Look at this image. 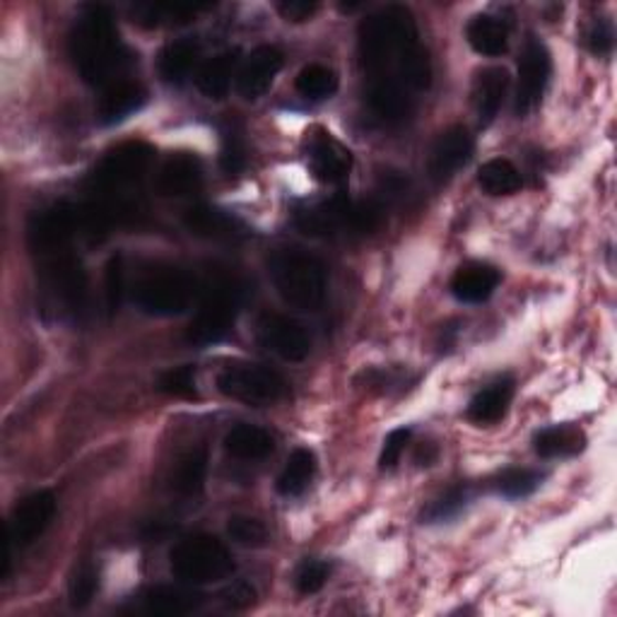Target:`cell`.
Masks as SVG:
<instances>
[{
  "instance_id": "cell-1",
  "label": "cell",
  "mask_w": 617,
  "mask_h": 617,
  "mask_svg": "<svg viewBox=\"0 0 617 617\" xmlns=\"http://www.w3.org/2000/svg\"><path fill=\"white\" fill-rule=\"evenodd\" d=\"M71 56L87 85L107 89L126 81L134 63L128 49L118 42L111 12L104 6H87L71 34Z\"/></svg>"
},
{
  "instance_id": "cell-2",
  "label": "cell",
  "mask_w": 617,
  "mask_h": 617,
  "mask_svg": "<svg viewBox=\"0 0 617 617\" xmlns=\"http://www.w3.org/2000/svg\"><path fill=\"white\" fill-rule=\"evenodd\" d=\"M244 301V285L230 273H210L199 287V311L189 326V343L213 345L225 340Z\"/></svg>"
},
{
  "instance_id": "cell-3",
  "label": "cell",
  "mask_w": 617,
  "mask_h": 617,
  "mask_svg": "<svg viewBox=\"0 0 617 617\" xmlns=\"http://www.w3.org/2000/svg\"><path fill=\"white\" fill-rule=\"evenodd\" d=\"M270 280L285 305L317 311L326 299V266L301 248H280L268 260Z\"/></svg>"
},
{
  "instance_id": "cell-4",
  "label": "cell",
  "mask_w": 617,
  "mask_h": 617,
  "mask_svg": "<svg viewBox=\"0 0 617 617\" xmlns=\"http://www.w3.org/2000/svg\"><path fill=\"white\" fill-rule=\"evenodd\" d=\"M136 305L150 317H177L199 297L193 275L177 266H157L136 283Z\"/></svg>"
},
{
  "instance_id": "cell-5",
  "label": "cell",
  "mask_w": 617,
  "mask_h": 617,
  "mask_svg": "<svg viewBox=\"0 0 617 617\" xmlns=\"http://www.w3.org/2000/svg\"><path fill=\"white\" fill-rule=\"evenodd\" d=\"M169 564L183 584H213L234 572V560L227 545L213 535H193L174 545Z\"/></svg>"
},
{
  "instance_id": "cell-6",
  "label": "cell",
  "mask_w": 617,
  "mask_h": 617,
  "mask_svg": "<svg viewBox=\"0 0 617 617\" xmlns=\"http://www.w3.org/2000/svg\"><path fill=\"white\" fill-rule=\"evenodd\" d=\"M222 396L246 405H273L290 393V384L280 372L264 364H230L217 374Z\"/></svg>"
},
{
  "instance_id": "cell-7",
  "label": "cell",
  "mask_w": 617,
  "mask_h": 617,
  "mask_svg": "<svg viewBox=\"0 0 617 617\" xmlns=\"http://www.w3.org/2000/svg\"><path fill=\"white\" fill-rule=\"evenodd\" d=\"M44 280L46 290L54 297L61 309L71 317H83L87 309V273L83 260L71 248L44 256Z\"/></svg>"
},
{
  "instance_id": "cell-8",
  "label": "cell",
  "mask_w": 617,
  "mask_h": 617,
  "mask_svg": "<svg viewBox=\"0 0 617 617\" xmlns=\"http://www.w3.org/2000/svg\"><path fill=\"white\" fill-rule=\"evenodd\" d=\"M77 232H81L77 205H51L42 213H36L30 222V248L39 258L65 252V248H71Z\"/></svg>"
},
{
  "instance_id": "cell-9",
  "label": "cell",
  "mask_w": 617,
  "mask_h": 617,
  "mask_svg": "<svg viewBox=\"0 0 617 617\" xmlns=\"http://www.w3.org/2000/svg\"><path fill=\"white\" fill-rule=\"evenodd\" d=\"M550 73H553V58H550L547 46L541 39L531 36L519 61V85L514 99V111L519 118H526L541 104L550 83Z\"/></svg>"
},
{
  "instance_id": "cell-10",
  "label": "cell",
  "mask_w": 617,
  "mask_h": 617,
  "mask_svg": "<svg viewBox=\"0 0 617 617\" xmlns=\"http://www.w3.org/2000/svg\"><path fill=\"white\" fill-rule=\"evenodd\" d=\"M54 517H56L54 492L42 490L24 497V500L12 509V517L8 521V547L32 545L36 538L51 526Z\"/></svg>"
},
{
  "instance_id": "cell-11",
  "label": "cell",
  "mask_w": 617,
  "mask_h": 617,
  "mask_svg": "<svg viewBox=\"0 0 617 617\" xmlns=\"http://www.w3.org/2000/svg\"><path fill=\"white\" fill-rule=\"evenodd\" d=\"M258 340L285 362H301L309 358L311 338L305 326L283 313H264L258 321Z\"/></svg>"
},
{
  "instance_id": "cell-12",
  "label": "cell",
  "mask_w": 617,
  "mask_h": 617,
  "mask_svg": "<svg viewBox=\"0 0 617 617\" xmlns=\"http://www.w3.org/2000/svg\"><path fill=\"white\" fill-rule=\"evenodd\" d=\"M307 157L311 174L323 183H343L350 174V150L323 128H313L307 134Z\"/></svg>"
},
{
  "instance_id": "cell-13",
  "label": "cell",
  "mask_w": 617,
  "mask_h": 617,
  "mask_svg": "<svg viewBox=\"0 0 617 617\" xmlns=\"http://www.w3.org/2000/svg\"><path fill=\"white\" fill-rule=\"evenodd\" d=\"M472 150H476V142H472L468 128L464 126L446 128L429 150V162H427L429 177L437 183L449 181L458 169L468 164Z\"/></svg>"
},
{
  "instance_id": "cell-14",
  "label": "cell",
  "mask_w": 617,
  "mask_h": 617,
  "mask_svg": "<svg viewBox=\"0 0 617 617\" xmlns=\"http://www.w3.org/2000/svg\"><path fill=\"white\" fill-rule=\"evenodd\" d=\"M352 203L345 193H336L331 201L301 208L295 213L297 227L311 236H333L352 232Z\"/></svg>"
},
{
  "instance_id": "cell-15",
  "label": "cell",
  "mask_w": 617,
  "mask_h": 617,
  "mask_svg": "<svg viewBox=\"0 0 617 617\" xmlns=\"http://www.w3.org/2000/svg\"><path fill=\"white\" fill-rule=\"evenodd\" d=\"M203 187V164L191 152H177L167 157L155 179V191L164 199H183L199 193Z\"/></svg>"
},
{
  "instance_id": "cell-16",
  "label": "cell",
  "mask_w": 617,
  "mask_h": 617,
  "mask_svg": "<svg viewBox=\"0 0 617 617\" xmlns=\"http://www.w3.org/2000/svg\"><path fill=\"white\" fill-rule=\"evenodd\" d=\"M283 68V51L275 46H258L236 71V89L244 99H258L270 89Z\"/></svg>"
},
{
  "instance_id": "cell-17",
  "label": "cell",
  "mask_w": 617,
  "mask_h": 617,
  "mask_svg": "<svg viewBox=\"0 0 617 617\" xmlns=\"http://www.w3.org/2000/svg\"><path fill=\"white\" fill-rule=\"evenodd\" d=\"M183 225L201 240L210 242H236L246 234V227L232 213L213 208V205H195L183 215Z\"/></svg>"
},
{
  "instance_id": "cell-18",
  "label": "cell",
  "mask_w": 617,
  "mask_h": 617,
  "mask_svg": "<svg viewBox=\"0 0 617 617\" xmlns=\"http://www.w3.org/2000/svg\"><path fill=\"white\" fill-rule=\"evenodd\" d=\"M502 280V273L490 264H480V260H472L456 270L451 278V295L464 301V305H482L488 301L497 285Z\"/></svg>"
},
{
  "instance_id": "cell-19",
  "label": "cell",
  "mask_w": 617,
  "mask_h": 617,
  "mask_svg": "<svg viewBox=\"0 0 617 617\" xmlns=\"http://www.w3.org/2000/svg\"><path fill=\"white\" fill-rule=\"evenodd\" d=\"M146 102H148V89L140 83L134 81L114 83L104 89V95L99 99V107H97L99 124L102 126L121 124L128 116H134L136 111L146 107Z\"/></svg>"
},
{
  "instance_id": "cell-20",
  "label": "cell",
  "mask_w": 617,
  "mask_h": 617,
  "mask_svg": "<svg viewBox=\"0 0 617 617\" xmlns=\"http://www.w3.org/2000/svg\"><path fill=\"white\" fill-rule=\"evenodd\" d=\"M517 382L511 376L494 379L492 384L485 386L472 396L468 405V419L476 425H494L507 415L511 401H514Z\"/></svg>"
},
{
  "instance_id": "cell-21",
  "label": "cell",
  "mask_w": 617,
  "mask_h": 617,
  "mask_svg": "<svg viewBox=\"0 0 617 617\" xmlns=\"http://www.w3.org/2000/svg\"><path fill=\"white\" fill-rule=\"evenodd\" d=\"M366 102L372 111L389 124L405 121L413 111L411 89L398 81H370L366 83Z\"/></svg>"
},
{
  "instance_id": "cell-22",
  "label": "cell",
  "mask_w": 617,
  "mask_h": 617,
  "mask_svg": "<svg viewBox=\"0 0 617 617\" xmlns=\"http://www.w3.org/2000/svg\"><path fill=\"white\" fill-rule=\"evenodd\" d=\"M203 606V596L174 586H155L140 596V613L155 617L191 615Z\"/></svg>"
},
{
  "instance_id": "cell-23",
  "label": "cell",
  "mask_w": 617,
  "mask_h": 617,
  "mask_svg": "<svg viewBox=\"0 0 617 617\" xmlns=\"http://www.w3.org/2000/svg\"><path fill=\"white\" fill-rule=\"evenodd\" d=\"M509 89V73L504 68H485L472 83V107L478 111L480 126H490L500 114Z\"/></svg>"
},
{
  "instance_id": "cell-24",
  "label": "cell",
  "mask_w": 617,
  "mask_h": 617,
  "mask_svg": "<svg viewBox=\"0 0 617 617\" xmlns=\"http://www.w3.org/2000/svg\"><path fill=\"white\" fill-rule=\"evenodd\" d=\"M533 449L543 458H570L586 449V435L579 425H553L535 432Z\"/></svg>"
},
{
  "instance_id": "cell-25",
  "label": "cell",
  "mask_w": 617,
  "mask_h": 617,
  "mask_svg": "<svg viewBox=\"0 0 617 617\" xmlns=\"http://www.w3.org/2000/svg\"><path fill=\"white\" fill-rule=\"evenodd\" d=\"M466 39L476 54L497 58L509 49V28L504 20L494 15H476L468 22Z\"/></svg>"
},
{
  "instance_id": "cell-26",
  "label": "cell",
  "mask_w": 617,
  "mask_h": 617,
  "mask_svg": "<svg viewBox=\"0 0 617 617\" xmlns=\"http://www.w3.org/2000/svg\"><path fill=\"white\" fill-rule=\"evenodd\" d=\"M236 65H240V51H222V54L208 58L201 65L199 73H195V85L208 99L227 97Z\"/></svg>"
},
{
  "instance_id": "cell-27",
  "label": "cell",
  "mask_w": 617,
  "mask_h": 617,
  "mask_svg": "<svg viewBox=\"0 0 617 617\" xmlns=\"http://www.w3.org/2000/svg\"><path fill=\"white\" fill-rule=\"evenodd\" d=\"M225 449L240 458V461H260L273 454L275 439L268 435L266 429L254 427V425H236L227 432L225 437Z\"/></svg>"
},
{
  "instance_id": "cell-28",
  "label": "cell",
  "mask_w": 617,
  "mask_h": 617,
  "mask_svg": "<svg viewBox=\"0 0 617 617\" xmlns=\"http://www.w3.org/2000/svg\"><path fill=\"white\" fill-rule=\"evenodd\" d=\"M195 61H199V44L195 39H179L164 46L160 54V75L169 85H179L189 77Z\"/></svg>"
},
{
  "instance_id": "cell-29",
  "label": "cell",
  "mask_w": 617,
  "mask_h": 617,
  "mask_svg": "<svg viewBox=\"0 0 617 617\" xmlns=\"http://www.w3.org/2000/svg\"><path fill=\"white\" fill-rule=\"evenodd\" d=\"M313 472H317V456H313V451L295 449L290 458H287L275 488H278L283 497H297L309 488Z\"/></svg>"
},
{
  "instance_id": "cell-30",
  "label": "cell",
  "mask_w": 617,
  "mask_h": 617,
  "mask_svg": "<svg viewBox=\"0 0 617 617\" xmlns=\"http://www.w3.org/2000/svg\"><path fill=\"white\" fill-rule=\"evenodd\" d=\"M478 183L490 195H511L523 187V177L509 160L497 157V160H490L480 167Z\"/></svg>"
},
{
  "instance_id": "cell-31",
  "label": "cell",
  "mask_w": 617,
  "mask_h": 617,
  "mask_svg": "<svg viewBox=\"0 0 617 617\" xmlns=\"http://www.w3.org/2000/svg\"><path fill=\"white\" fill-rule=\"evenodd\" d=\"M205 476H208V449L205 446H199V449H193L181 458L174 470L172 485L179 494L195 497L205 488Z\"/></svg>"
},
{
  "instance_id": "cell-32",
  "label": "cell",
  "mask_w": 617,
  "mask_h": 617,
  "mask_svg": "<svg viewBox=\"0 0 617 617\" xmlns=\"http://www.w3.org/2000/svg\"><path fill=\"white\" fill-rule=\"evenodd\" d=\"M297 92L307 99H328L336 95L338 89V75L333 68L321 63H311L307 68H301L297 75Z\"/></svg>"
},
{
  "instance_id": "cell-33",
  "label": "cell",
  "mask_w": 617,
  "mask_h": 617,
  "mask_svg": "<svg viewBox=\"0 0 617 617\" xmlns=\"http://www.w3.org/2000/svg\"><path fill=\"white\" fill-rule=\"evenodd\" d=\"M205 6H183V3H152V6H138L134 10V22L142 28H160L164 22H189L195 12Z\"/></svg>"
},
{
  "instance_id": "cell-34",
  "label": "cell",
  "mask_w": 617,
  "mask_h": 617,
  "mask_svg": "<svg viewBox=\"0 0 617 617\" xmlns=\"http://www.w3.org/2000/svg\"><path fill=\"white\" fill-rule=\"evenodd\" d=\"M543 482V472L533 468H509L500 478L494 480V488L507 500H523V497L533 494Z\"/></svg>"
},
{
  "instance_id": "cell-35",
  "label": "cell",
  "mask_w": 617,
  "mask_h": 617,
  "mask_svg": "<svg viewBox=\"0 0 617 617\" xmlns=\"http://www.w3.org/2000/svg\"><path fill=\"white\" fill-rule=\"evenodd\" d=\"M220 164L230 177L242 174L246 169V142H244L242 126L236 121H227L225 126H222Z\"/></svg>"
},
{
  "instance_id": "cell-36",
  "label": "cell",
  "mask_w": 617,
  "mask_h": 617,
  "mask_svg": "<svg viewBox=\"0 0 617 617\" xmlns=\"http://www.w3.org/2000/svg\"><path fill=\"white\" fill-rule=\"evenodd\" d=\"M157 391L167 393L174 398H195L199 389H195V366L193 364H181L174 370H167L157 379Z\"/></svg>"
},
{
  "instance_id": "cell-37",
  "label": "cell",
  "mask_w": 617,
  "mask_h": 617,
  "mask_svg": "<svg viewBox=\"0 0 617 617\" xmlns=\"http://www.w3.org/2000/svg\"><path fill=\"white\" fill-rule=\"evenodd\" d=\"M99 588V572L95 567V562L83 560L81 567L75 570L71 579V606L73 608H85L92 603V598L97 596Z\"/></svg>"
},
{
  "instance_id": "cell-38",
  "label": "cell",
  "mask_w": 617,
  "mask_h": 617,
  "mask_svg": "<svg viewBox=\"0 0 617 617\" xmlns=\"http://www.w3.org/2000/svg\"><path fill=\"white\" fill-rule=\"evenodd\" d=\"M470 500V490L466 485H458V488H451L444 497H439L437 502H432V507H427V511L423 514V521L427 523H442L449 521L454 517L461 514Z\"/></svg>"
},
{
  "instance_id": "cell-39",
  "label": "cell",
  "mask_w": 617,
  "mask_h": 617,
  "mask_svg": "<svg viewBox=\"0 0 617 617\" xmlns=\"http://www.w3.org/2000/svg\"><path fill=\"white\" fill-rule=\"evenodd\" d=\"M227 533L234 543L244 547H264L270 541L266 523L254 517H232L227 523Z\"/></svg>"
},
{
  "instance_id": "cell-40",
  "label": "cell",
  "mask_w": 617,
  "mask_h": 617,
  "mask_svg": "<svg viewBox=\"0 0 617 617\" xmlns=\"http://www.w3.org/2000/svg\"><path fill=\"white\" fill-rule=\"evenodd\" d=\"M328 574H331V567L321 560H305L299 564V570L295 574V586L301 596H311L319 594L323 588V584L328 582Z\"/></svg>"
},
{
  "instance_id": "cell-41",
  "label": "cell",
  "mask_w": 617,
  "mask_h": 617,
  "mask_svg": "<svg viewBox=\"0 0 617 617\" xmlns=\"http://www.w3.org/2000/svg\"><path fill=\"white\" fill-rule=\"evenodd\" d=\"M358 382H362L366 389L374 393H391L393 389L408 386V372H396V370H364Z\"/></svg>"
},
{
  "instance_id": "cell-42",
  "label": "cell",
  "mask_w": 617,
  "mask_h": 617,
  "mask_svg": "<svg viewBox=\"0 0 617 617\" xmlns=\"http://www.w3.org/2000/svg\"><path fill=\"white\" fill-rule=\"evenodd\" d=\"M411 437H413V429L411 427L393 429L391 435L386 437V442H384L382 456H379V468H382V470L396 468L403 451H405V446H408V442H411Z\"/></svg>"
},
{
  "instance_id": "cell-43",
  "label": "cell",
  "mask_w": 617,
  "mask_h": 617,
  "mask_svg": "<svg viewBox=\"0 0 617 617\" xmlns=\"http://www.w3.org/2000/svg\"><path fill=\"white\" fill-rule=\"evenodd\" d=\"M104 295H107V311L116 313L118 305H121V295H124V260L121 256H114L107 264V275H104Z\"/></svg>"
},
{
  "instance_id": "cell-44",
  "label": "cell",
  "mask_w": 617,
  "mask_h": 617,
  "mask_svg": "<svg viewBox=\"0 0 617 617\" xmlns=\"http://www.w3.org/2000/svg\"><path fill=\"white\" fill-rule=\"evenodd\" d=\"M586 44L591 49V54L596 56H608L613 46H615V30H613V22L608 18H600L594 24H591V30L586 34Z\"/></svg>"
},
{
  "instance_id": "cell-45",
  "label": "cell",
  "mask_w": 617,
  "mask_h": 617,
  "mask_svg": "<svg viewBox=\"0 0 617 617\" xmlns=\"http://www.w3.org/2000/svg\"><path fill=\"white\" fill-rule=\"evenodd\" d=\"M317 0H280L278 12L287 22H307L317 15Z\"/></svg>"
},
{
  "instance_id": "cell-46",
  "label": "cell",
  "mask_w": 617,
  "mask_h": 617,
  "mask_svg": "<svg viewBox=\"0 0 617 617\" xmlns=\"http://www.w3.org/2000/svg\"><path fill=\"white\" fill-rule=\"evenodd\" d=\"M256 594H254V588L252 586H246V584H236L232 586L227 594H225V603L230 608L234 610H242V608H248L254 603Z\"/></svg>"
},
{
  "instance_id": "cell-47",
  "label": "cell",
  "mask_w": 617,
  "mask_h": 617,
  "mask_svg": "<svg viewBox=\"0 0 617 617\" xmlns=\"http://www.w3.org/2000/svg\"><path fill=\"white\" fill-rule=\"evenodd\" d=\"M435 458H437V446L435 444H429V442L419 444V449L415 454L417 466H432V464H435Z\"/></svg>"
}]
</instances>
